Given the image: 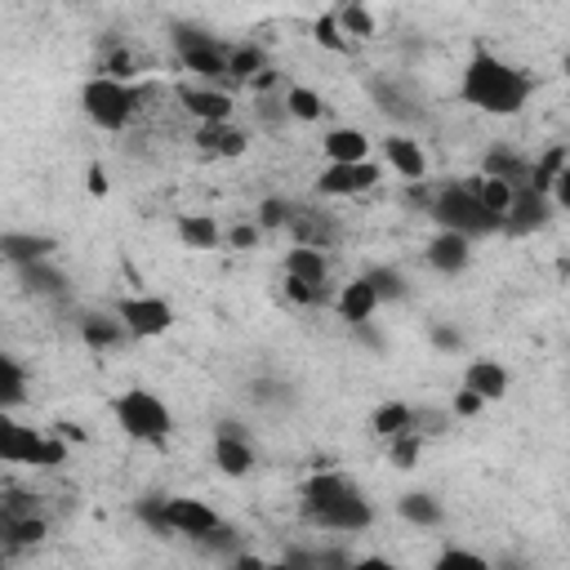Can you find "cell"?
<instances>
[{"instance_id":"obj_1","label":"cell","mask_w":570,"mask_h":570,"mask_svg":"<svg viewBox=\"0 0 570 570\" xmlns=\"http://www.w3.org/2000/svg\"><path fill=\"white\" fill-rule=\"evenodd\" d=\"M464 103L486 112V116H517L531 94H535V81L526 77L522 67H513L509 58H499L494 49L486 45H472V58L464 67V86H459Z\"/></svg>"},{"instance_id":"obj_2","label":"cell","mask_w":570,"mask_h":570,"mask_svg":"<svg viewBox=\"0 0 570 570\" xmlns=\"http://www.w3.org/2000/svg\"><path fill=\"white\" fill-rule=\"evenodd\" d=\"M304 509L308 517L321 526V531H343V535H362L371 531L375 522V509H371V499L356 490L343 472H317L308 486H304Z\"/></svg>"},{"instance_id":"obj_3","label":"cell","mask_w":570,"mask_h":570,"mask_svg":"<svg viewBox=\"0 0 570 570\" xmlns=\"http://www.w3.org/2000/svg\"><path fill=\"white\" fill-rule=\"evenodd\" d=\"M428 219H433L442 232H455L464 241H477V237H494L499 232V219L481 209V201L472 196L468 183H442L433 187V205H428Z\"/></svg>"},{"instance_id":"obj_4","label":"cell","mask_w":570,"mask_h":570,"mask_svg":"<svg viewBox=\"0 0 570 570\" xmlns=\"http://www.w3.org/2000/svg\"><path fill=\"white\" fill-rule=\"evenodd\" d=\"M112 414H116V428L129 437V442H142V446H166L170 433H174V414L170 406L148 392V388H129L112 401Z\"/></svg>"},{"instance_id":"obj_5","label":"cell","mask_w":570,"mask_h":570,"mask_svg":"<svg viewBox=\"0 0 570 570\" xmlns=\"http://www.w3.org/2000/svg\"><path fill=\"white\" fill-rule=\"evenodd\" d=\"M138 517L148 522L157 535H183V539H209L214 531L224 526V517L214 513L205 499H192V494H174V499H152L142 504Z\"/></svg>"},{"instance_id":"obj_6","label":"cell","mask_w":570,"mask_h":570,"mask_svg":"<svg viewBox=\"0 0 570 570\" xmlns=\"http://www.w3.org/2000/svg\"><path fill=\"white\" fill-rule=\"evenodd\" d=\"M67 446L45 437L41 428L19 423L14 414H0V464H27V468H58Z\"/></svg>"},{"instance_id":"obj_7","label":"cell","mask_w":570,"mask_h":570,"mask_svg":"<svg viewBox=\"0 0 570 570\" xmlns=\"http://www.w3.org/2000/svg\"><path fill=\"white\" fill-rule=\"evenodd\" d=\"M138 103H142V90H138V86H121V81H107V77H90V81L81 86V107H86V116H90L99 129H112V134L134 121Z\"/></svg>"},{"instance_id":"obj_8","label":"cell","mask_w":570,"mask_h":570,"mask_svg":"<svg viewBox=\"0 0 570 570\" xmlns=\"http://www.w3.org/2000/svg\"><path fill=\"white\" fill-rule=\"evenodd\" d=\"M174 45H179V62L192 71V77H201V81H219V77H228V45H219L214 36H205V32H192V27H179L174 32Z\"/></svg>"},{"instance_id":"obj_9","label":"cell","mask_w":570,"mask_h":570,"mask_svg":"<svg viewBox=\"0 0 570 570\" xmlns=\"http://www.w3.org/2000/svg\"><path fill=\"white\" fill-rule=\"evenodd\" d=\"M112 317H116V321L125 326V334H134V339H157V334H166V330L174 326V308H170L166 299H157V295L116 299Z\"/></svg>"},{"instance_id":"obj_10","label":"cell","mask_w":570,"mask_h":570,"mask_svg":"<svg viewBox=\"0 0 570 570\" xmlns=\"http://www.w3.org/2000/svg\"><path fill=\"white\" fill-rule=\"evenodd\" d=\"M384 170L375 161H356V166H326L317 174V192L321 196H362L371 187H379Z\"/></svg>"},{"instance_id":"obj_11","label":"cell","mask_w":570,"mask_h":570,"mask_svg":"<svg viewBox=\"0 0 570 570\" xmlns=\"http://www.w3.org/2000/svg\"><path fill=\"white\" fill-rule=\"evenodd\" d=\"M548 219H552V201H548L544 192L517 187V192H513V205H509V214H504V228H499V232H513V237H522V232L544 228Z\"/></svg>"},{"instance_id":"obj_12","label":"cell","mask_w":570,"mask_h":570,"mask_svg":"<svg viewBox=\"0 0 570 570\" xmlns=\"http://www.w3.org/2000/svg\"><path fill=\"white\" fill-rule=\"evenodd\" d=\"M214 468H219L224 477H250L254 446L237 433V423H224L219 433H214Z\"/></svg>"},{"instance_id":"obj_13","label":"cell","mask_w":570,"mask_h":570,"mask_svg":"<svg viewBox=\"0 0 570 570\" xmlns=\"http://www.w3.org/2000/svg\"><path fill=\"white\" fill-rule=\"evenodd\" d=\"M58 250L54 237L45 232H0V263H14V267H36Z\"/></svg>"},{"instance_id":"obj_14","label":"cell","mask_w":570,"mask_h":570,"mask_svg":"<svg viewBox=\"0 0 570 570\" xmlns=\"http://www.w3.org/2000/svg\"><path fill=\"white\" fill-rule=\"evenodd\" d=\"M509 371L499 366V362H490V356H477V362H468L464 366V388L472 392V397H481V401H499V397H509Z\"/></svg>"},{"instance_id":"obj_15","label":"cell","mask_w":570,"mask_h":570,"mask_svg":"<svg viewBox=\"0 0 570 570\" xmlns=\"http://www.w3.org/2000/svg\"><path fill=\"white\" fill-rule=\"evenodd\" d=\"M179 103L201 121V125H228L232 121V94L201 86V90H179Z\"/></svg>"},{"instance_id":"obj_16","label":"cell","mask_w":570,"mask_h":570,"mask_svg":"<svg viewBox=\"0 0 570 570\" xmlns=\"http://www.w3.org/2000/svg\"><path fill=\"white\" fill-rule=\"evenodd\" d=\"M334 308H339V317L347 321V326H356L362 330L375 312H379V299H375V290L366 285V276H352L343 290H339V299H334Z\"/></svg>"},{"instance_id":"obj_17","label":"cell","mask_w":570,"mask_h":570,"mask_svg":"<svg viewBox=\"0 0 570 570\" xmlns=\"http://www.w3.org/2000/svg\"><path fill=\"white\" fill-rule=\"evenodd\" d=\"M321 152L330 166H356V161H371V138L362 129H330L321 138Z\"/></svg>"},{"instance_id":"obj_18","label":"cell","mask_w":570,"mask_h":570,"mask_svg":"<svg viewBox=\"0 0 570 570\" xmlns=\"http://www.w3.org/2000/svg\"><path fill=\"white\" fill-rule=\"evenodd\" d=\"M384 157H388V166L406 179V183H423V174H428V152L419 148L414 138H406V134H392L388 142H384Z\"/></svg>"},{"instance_id":"obj_19","label":"cell","mask_w":570,"mask_h":570,"mask_svg":"<svg viewBox=\"0 0 570 570\" xmlns=\"http://www.w3.org/2000/svg\"><path fill=\"white\" fill-rule=\"evenodd\" d=\"M468 254H472V241L455 237V232H437L428 241V267L442 272V276H455L468 267Z\"/></svg>"},{"instance_id":"obj_20","label":"cell","mask_w":570,"mask_h":570,"mask_svg":"<svg viewBox=\"0 0 570 570\" xmlns=\"http://www.w3.org/2000/svg\"><path fill=\"white\" fill-rule=\"evenodd\" d=\"M481 174H486V179H499V183H509V187H526L531 161L517 157L513 148H504V142H494V148L486 152V161H481Z\"/></svg>"},{"instance_id":"obj_21","label":"cell","mask_w":570,"mask_h":570,"mask_svg":"<svg viewBox=\"0 0 570 570\" xmlns=\"http://www.w3.org/2000/svg\"><path fill=\"white\" fill-rule=\"evenodd\" d=\"M397 513H401V522H410V526H419V531H437V526L446 522L442 499H437V494H428V490H410V494H401V499H397Z\"/></svg>"},{"instance_id":"obj_22","label":"cell","mask_w":570,"mask_h":570,"mask_svg":"<svg viewBox=\"0 0 570 570\" xmlns=\"http://www.w3.org/2000/svg\"><path fill=\"white\" fill-rule=\"evenodd\" d=\"M285 276L290 281H304V285H326L330 281V263H326V250H312V246H295L285 254Z\"/></svg>"},{"instance_id":"obj_23","label":"cell","mask_w":570,"mask_h":570,"mask_svg":"<svg viewBox=\"0 0 570 570\" xmlns=\"http://www.w3.org/2000/svg\"><path fill=\"white\" fill-rule=\"evenodd\" d=\"M179 241L187 250H219L224 232H219V224H214V214H183V219H179Z\"/></svg>"},{"instance_id":"obj_24","label":"cell","mask_w":570,"mask_h":570,"mask_svg":"<svg viewBox=\"0 0 570 570\" xmlns=\"http://www.w3.org/2000/svg\"><path fill=\"white\" fill-rule=\"evenodd\" d=\"M566 170H570V152H566V142H552V148H548L544 157H535V161H531V179H526V187L548 196V187H552V183H557V174H566Z\"/></svg>"},{"instance_id":"obj_25","label":"cell","mask_w":570,"mask_h":570,"mask_svg":"<svg viewBox=\"0 0 570 570\" xmlns=\"http://www.w3.org/2000/svg\"><path fill=\"white\" fill-rule=\"evenodd\" d=\"M196 142H201L205 152H214V157H241L250 138H246L241 129H232V121H228V125H201V129H196Z\"/></svg>"},{"instance_id":"obj_26","label":"cell","mask_w":570,"mask_h":570,"mask_svg":"<svg viewBox=\"0 0 570 570\" xmlns=\"http://www.w3.org/2000/svg\"><path fill=\"white\" fill-rule=\"evenodd\" d=\"M27 397V371L14 362L10 352H0V414H10Z\"/></svg>"},{"instance_id":"obj_27","label":"cell","mask_w":570,"mask_h":570,"mask_svg":"<svg viewBox=\"0 0 570 570\" xmlns=\"http://www.w3.org/2000/svg\"><path fill=\"white\" fill-rule=\"evenodd\" d=\"M281 107H285V116H295V121H321L326 116V103H321V94L317 90H308V86H290L281 94Z\"/></svg>"},{"instance_id":"obj_28","label":"cell","mask_w":570,"mask_h":570,"mask_svg":"<svg viewBox=\"0 0 570 570\" xmlns=\"http://www.w3.org/2000/svg\"><path fill=\"white\" fill-rule=\"evenodd\" d=\"M267 71L263 49L259 45H228V77L232 81H259Z\"/></svg>"},{"instance_id":"obj_29","label":"cell","mask_w":570,"mask_h":570,"mask_svg":"<svg viewBox=\"0 0 570 570\" xmlns=\"http://www.w3.org/2000/svg\"><path fill=\"white\" fill-rule=\"evenodd\" d=\"M410 419H414V410H410L406 401H388V406H379V410H375L371 428H375V433H379L384 442H392V437L410 433Z\"/></svg>"},{"instance_id":"obj_30","label":"cell","mask_w":570,"mask_h":570,"mask_svg":"<svg viewBox=\"0 0 570 570\" xmlns=\"http://www.w3.org/2000/svg\"><path fill=\"white\" fill-rule=\"evenodd\" d=\"M81 339H86L94 352H107V347H116V343L129 339V334H125V326H121L116 317H86V321H81Z\"/></svg>"},{"instance_id":"obj_31","label":"cell","mask_w":570,"mask_h":570,"mask_svg":"<svg viewBox=\"0 0 570 570\" xmlns=\"http://www.w3.org/2000/svg\"><path fill=\"white\" fill-rule=\"evenodd\" d=\"M366 285L375 290L379 304H392V299H406V276L397 267H371L366 272Z\"/></svg>"},{"instance_id":"obj_32","label":"cell","mask_w":570,"mask_h":570,"mask_svg":"<svg viewBox=\"0 0 570 570\" xmlns=\"http://www.w3.org/2000/svg\"><path fill=\"white\" fill-rule=\"evenodd\" d=\"M334 23H339L343 41H347V36H356V41H366V36H375V14H371L366 5H343V10L334 14Z\"/></svg>"},{"instance_id":"obj_33","label":"cell","mask_w":570,"mask_h":570,"mask_svg":"<svg viewBox=\"0 0 570 570\" xmlns=\"http://www.w3.org/2000/svg\"><path fill=\"white\" fill-rule=\"evenodd\" d=\"M290 219H295V205L290 201H281V196H267L263 205H259V232H276V228H290Z\"/></svg>"},{"instance_id":"obj_34","label":"cell","mask_w":570,"mask_h":570,"mask_svg":"<svg viewBox=\"0 0 570 570\" xmlns=\"http://www.w3.org/2000/svg\"><path fill=\"white\" fill-rule=\"evenodd\" d=\"M433 570H494L481 552H472V548H446L437 561H433Z\"/></svg>"},{"instance_id":"obj_35","label":"cell","mask_w":570,"mask_h":570,"mask_svg":"<svg viewBox=\"0 0 570 570\" xmlns=\"http://www.w3.org/2000/svg\"><path fill=\"white\" fill-rule=\"evenodd\" d=\"M419 446H423V437H414V433H401V437H392V442H388V459H392L397 468H414V459H419Z\"/></svg>"},{"instance_id":"obj_36","label":"cell","mask_w":570,"mask_h":570,"mask_svg":"<svg viewBox=\"0 0 570 570\" xmlns=\"http://www.w3.org/2000/svg\"><path fill=\"white\" fill-rule=\"evenodd\" d=\"M285 295H290L295 304H304V308L330 304V290H326V285H304V281H290V276H285Z\"/></svg>"},{"instance_id":"obj_37","label":"cell","mask_w":570,"mask_h":570,"mask_svg":"<svg viewBox=\"0 0 570 570\" xmlns=\"http://www.w3.org/2000/svg\"><path fill=\"white\" fill-rule=\"evenodd\" d=\"M312 36H317L326 49H334V54H343V49H347V41H343V32H339L334 14H321V19L312 23Z\"/></svg>"},{"instance_id":"obj_38","label":"cell","mask_w":570,"mask_h":570,"mask_svg":"<svg viewBox=\"0 0 570 570\" xmlns=\"http://www.w3.org/2000/svg\"><path fill=\"white\" fill-rule=\"evenodd\" d=\"M23 276L32 281V290H41V295H58V290H62V276H58V272H49L45 263L23 267Z\"/></svg>"},{"instance_id":"obj_39","label":"cell","mask_w":570,"mask_h":570,"mask_svg":"<svg viewBox=\"0 0 570 570\" xmlns=\"http://www.w3.org/2000/svg\"><path fill=\"white\" fill-rule=\"evenodd\" d=\"M481 406H486L481 397H472L468 388H459L455 401H451V414H455V419H472V414H481Z\"/></svg>"},{"instance_id":"obj_40","label":"cell","mask_w":570,"mask_h":570,"mask_svg":"<svg viewBox=\"0 0 570 570\" xmlns=\"http://www.w3.org/2000/svg\"><path fill=\"white\" fill-rule=\"evenodd\" d=\"M259 237H263V232H259L254 224H237V228L228 232V246H232V250H254Z\"/></svg>"},{"instance_id":"obj_41","label":"cell","mask_w":570,"mask_h":570,"mask_svg":"<svg viewBox=\"0 0 570 570\" xmlns=\"http://www.w3.org/2000/svg\"><path fill=\"white\" fill-rule=\"evenodd\" d=\"M406 201H410V205H419V209L428 214V205H433V183H428V179H423V183H410Z\"/></svg>"},{"instance_id":"obj_42","label":"cell","mask_w":570,"mask_h":570,"mask_svg":"<svg viewBox=\"0 0 570 570\" xmlns=\"http://www.w3.org/2000/svg\"><path fill=\"white\" fill-rule=\"evenodd\" d=\"M347 570H401V566H392L388 557H352Z\"/></svg>"},{"instance_id":"obj_43","label":"cell","mask_w":570,"mask_h":570,"mask_svg":"<svg viewBox=\"0 0 570 570\" xmlns=\"http://www.w3.org/2000/svg\"><path fill=\"white\" fill-rule=\"evenodd\" d=\"M228 570H267V561H263V557H259V552H237V557H232V566H228Z\"/></svg>"},{"instance_id":"obj_44","label":"cell","mask_w":570,"mask_h":570,"mask_svg":"<svg viewBox=\"0 0 570 570\" xmlns=\"http://www.w3.org/2000/svg\"><path fill=\"white\" fill-rule=\"evenodd\" d=\"M433 343L446 347V352H459V347H464V339H459L455 330H433Z\"/></svg>"},{"instance_id":"obj_45","label":"cell","mask_w":570,"mask_h":570,"mask_svg":"<svg viewBox=\"0 0 570 570\" xmlns=\"http://www.w3.org/2000/svg\"><path fill=\"white\" fill-rule=\"evenodd\" d=\"M90 192H94V196H107V174H103V166H90Z\"/></svg>"},{"instance_id":"obj_46","label":"cell","mask_w":570,"mask_h":570,"mask_svg":"<svg viewBox=\"0 0 570 570\" xmlns=\"http://www.w3.org/2000/svg\"><path fill=\"white\" fill-rule=\"evenodd\" d=\"M267 570H290V566H285V561H267Z\"/></svg>"},{"instance_id":"obj_47","label":"cell","mask_w":570,"mask_h":570,"mask_svg":"<svg viewBox=\"0 0 570 570\" xmlns=\"http://www.w3.org/2000/svg\"><path fill=\"white\" fill-rule=\"evenodd\" d=\"M0 570H10V561H5V552H0Z\"/></svg>"}]
</instances>
